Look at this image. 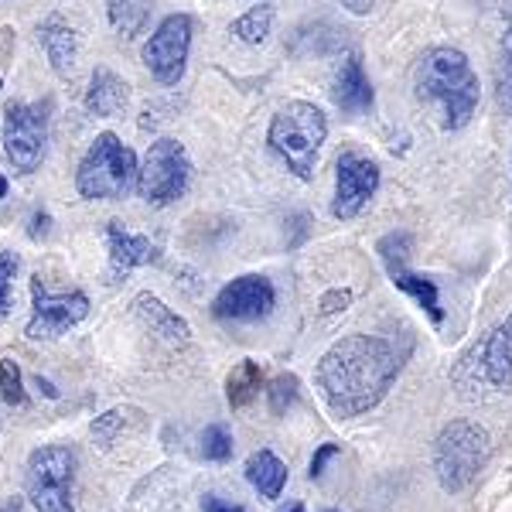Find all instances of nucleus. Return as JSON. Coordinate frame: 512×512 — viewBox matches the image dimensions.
<instances>
[{
	"label": "nucleus",
	"instance_id": "4",
	"mask_svg": "<svg viewBox=\"0 0 512 512\" xmlns=\"http://www.w3.org/2000/svg\"><path fill=\"white\" fill-rule=\"evenodd\" d=\"M137 175V154L117 134L103 130L79 161L76 188L82 198H93V202H117L137 185Z\"/></svg>",
	"mask_w": 512,
	"mask_h": 512
},
{
	"label": "nucleus",
	"instance_id": "21",
	"mask_svg": "<svg viewBox=\"0 0 512 512\" xmlns=\"http://www.w3.org/2000/svg\"><path fill=\"white\" fill-rule=\"evenodd\" d=\"M154 11V0H106V18L123 41H134L147 28Z\"/></svg>",
	"mask_w": 512,
	"mask_h": 512
},
{
	"label": "nucleus",
	"instance_id": "17",
	"mask_svg": "<svg viewBox=\"0 0 512 512\" xmlns=\"http://www.w3.org/2000/svg\"><path fill=\"white\" fill-rule=\"evenodd\" d=\"M332 96L345 117H366V113L373 110V82L366 76V65H362L359 52H349L342 59V65H338Z\"/></svg>",
	"mask_w": 512,
	"mask_h": 512
},
{
	"label": "nucleus",
	"instance_id": "34",
	"mask_svg": "<svg viewBox=\"0 0 512 512\" xmlns=\"http://www.w3.org/2000/svg\"><path fill=\"white\" fill-rule=\"evenodd\" d=\"M342 4L349 7L352 14H369V11H373L376 0H342Z\"/></svg>",
	"mask_w": 512,
	"mask_h": 512
},
{
	"label": "nucleus",
	"instance_id": "12",
	"mask_svg": "<svg viewBox=\"0 0 512 512\" xmlns=\"http://www.w3.org/2000/svg\"><path fill=\"white\" fill-rule=\"evenodd\" d=\"M410 250H414V236L410 233H390L376 243V253H379V260H383V267H386V274H390L396 291L414 297L420 308L434 318V325H441L444 311H441V297H437V284L431 277H424L407 267Z\"/></svg>",
	"mask_w": 512,
	"mask_h": 512
},
{
	"label": "nucleus",
	"instance_id": "30",
	"mask_svg": "<svg viewBox=\"0 0 512 512\" xmlns=\"http://www.w3.org/2000/svg\"><path fill=\"white\" fill-rule=\"evenodd\" d=\"M349 304H352V291H349V287H335V291L321 294L318 311H321V315H335V311H345Z\"/></svg>",
	"mask_w": 512,
	"mask_h": 512
},
{
	"label": "nucleus",
	"instance_id": "15",
	"mask_svg": "<svg viewBox=\"0 0 512 512\" xmlns=\"http://www.w3.org/2000/svg\"><path fill=\"white\" fill-rule=\"evenodd\" d=\"M130 311H134V318L147 328V332L158 335L164 345H171V349L192 342V325H188L178 311H171L158 294L140 291L134 301H130Z\"/></svg>",
	"mask_w": 512,
	"mask_h": 512
},
{
	"label": "nucleus",
	"instance_id": "41",
	"mask_svg": "<svg viewBox=\"0 0 512 512\" xmlns=\"http://www.w3.org/2000/svg\"><path fill=\"white\" fill-rule=\"evenodd\" d=\"M0 400H4V396H0Z\"/></svg>",
	"mask_w": 512,
	"mask_h": 512
},
{
	"label": "nucleus",
	"instance_id": "1",
	"mask_svg": "<svg viewBox=\"0 0 512 512\" xmlns=\"http://www.w3.org/2000/svg\"><path fill=\"white\" fill-rule=\"evenodd\" d=\"M403 369V355L390 338L345 335L318 359L315 386L338 420L369 414L383 403Z\"/></svg>",
	"mask_w": 512,
	"mask_h": 512
},
{
	"label": "nucleus",
	"instance_id": "29",
	"mask_svg": "<svg viewBox=\"0 0 512 512\" xmlns=\"http://www.w3.org/2000/svg\"><path fill=\"white\" fill-rule=\"evenodd\" d=\"M123 424H127V417H123V410H106L103 417L93 420V441L99 444V448H110L113 441H117V434L123 431Z\"/></svg>",
	"mask_w": 512,
	"mask_h": 512
},
{
	"label": "nucleus",
	"instance_id": "39",
	"mask_svg": "<svg viewBox=\"0 0 512 512\" xmlns=\"http://www.w3.org/2000/svg\"><path fill=\"white\" fill-rule=\"evenodd\" d=\"M325 512H342V509H325Z\"/></svg>",
	"mask_w": 512,
	"mask_h": 512
},
{
	"label": "nucleus",
	"instance_id": "13",
	"mask_svg": "<svg viewBox=\"0 0 512 512\" xmlns=\"http://www.w3.org/2000/svg\"><path fill=\"white\" fill-rule=\"evenodd\" d=\"M379 164L369 158V154L349 151L338 154L335 161V198H332V216L349 222L359 216L362 209H366L369 202H373L376 188H379Z\"/></svg>",
	"mask_w": 512,
	"mask_h": 512
},
{
	"label": "nucleus",
	"instance_id": "14",
	"mask_svg": "<svg viewBox=\"0 0 512 512\" xmlns=\"http://www.w3.org/2000/svg\"><path fill=\"white\" fill-rule=\"evenodd\" d=\"M274 308H277V291L270 284V277L263 274H243L229 280L216 294V301H212V315L219 321H239V325L270 318Z\"/></svg>",
	"mask_w": 512,
	"mask_h": 512
},
{
	"label": "nucleus",
	"instance_id": "37",
	"mask_svg": "<svg viewBox=\"0 0 512 512\" xmlns=\"http://www.w3.org/2000/svg\"><path fill=\"white\" fill-rule=\"evenodd\" d=\"M280 512H304V506H301V502H291V506H287V509H280Z\"/></svg>",
	"mask_w": 512,
	"mask_h": 512
},
{
	"label": "nucleus",
	"instance_id": "22",
	"mask_svg": "<svg viewBox=\"0 0 512 512\" xmlns=\"http://www.w3.org/2000/svg\"><path fill=\"white\" fill-rule=\"evenodd\" d=\"M260 390H263V373H260V362L253 359H243L226 379V396L233 403V410L250 407L256 396H260Z\"/></svg>",
	"mask_w": 512,
	"mask_h": 512
},
{
	"label": "nucleus",
	"instance_id": "19",
	"mask_svg": "<svg viewBox=\"0 0 512 512\" xmlns=\"http://www.w3.org/2000/svg\"><path fill=\"white\" fill-rule=\"evenodd\" d=\"M130 103V86L127 79H120L113 69H106V65H99L93 72V79H89V89H86V110L93 113V117H117V113L127 110Z\"/></svg>",
	"mask_w": 512,
	"mask_h": 512
},
{
	"label": "nucleus",
	"instance_id": "40",
	"mask_svg": "<svg viewBox=\"0 0 512 512\" xmlns=\"http://www.w3.org/2000/svg\"><path fill=\"white\" fill-rule=\"evenodd\" d=\"M0 86H4V82H0Z\"/></svg>",
	"mask_w": 512,
	"mask_h": 512
},
{
	"label": "nucleus",
	"instance_id": "24",
	"mask_svg": "<svg viewBox=\"0 0 512 512\" xmlns=\"http://www.w3.org/2000/svg\"><path fill=\"white\" fill-rule=\"evenodd\" d=\"M270 28H274V7L270 4H256L243 18L233 21V35L243 41V45H263Z\"/></svg>",
	"mask_w": 512,
	"mask_h": 512
},
{
	"label": "nucleus",
	"instance_id": "20",
	"mask_svg": "<svg viewBox=\"0 0 512 512\" xmlns=\"http://www.w3.org/2000/svg\"><path fill=\"white\" fill-rule=\"evenodd\" d=\"M246 478L263 499H280L287 485V465L270 448H260L246 458Z\"/></svg>",
	"mask_w": 512,
	"mask_h": 512
},
{
	"label": "nucleus",
	"instance_id": "3",
	"mask_svg": "<svg viewBox=\"0 0 512 512\" xmlns=\"http://www.w3.org/2000/svg\"><path fill=\"white\" fill-rule=\"evenodd\" d=\"M325 140H328V117L315 103H304V99H294V103L280 106L267 130L270 151H274L277 158L287 164V171L301 181L315 178L318 151Z\"/></svg>",
	"mask_w": 512,
	"mask_h": 512
},
{
	"label": "nucleus",
	"instance_id": "8",
	"mask_svg": "<svg viewBox=\"0 0 512 512\" xmlns=\"http://www.w3.org/2000/svg\"><path fill=\"white\" fill-rule=\"evenodd\" d=\"M76 454L65 444H41L28 458V499L38 512H76L72 506Z\"/></svg>",
	"mask_w": 512,
	"mask_h": 512
},
{
	"label": "nucleus",
	"instance_id": "2",
	"mask_svg": "<svg viewBox=\"0 0 512 512\" xmlns=\"http://www.w3.org/2000/svg\"><path fill=\"white\" fill-rule=\"evenodd\" d=\"M414 82L417 96L434 106L444 130H461L472 123L478 99H482V86H478L472 62L461 48L437 45L424 52V59L417 62Z\"/></svg>",
	"mask_w": 512,
	"mask_h": 512
},
{
	"label": "nucleus",
	"instance_id": "36",
	"mask_svg": "<svg viewBox=\"0 0 512 512\" xmlns=\"http://www.w3.org/2000/svg\"><path fill=\"white\" fill-rule=\"evenodd\" d=\"M0 512H21V499H7L4 506H0Z\"/></svg>",
	"mask_w": 512,
	"mask_h": 512
},
{
	"label": "nucleus",
	"instance_id": "35",
	"mask_svg": "<svg viewBox=\"0 0 512 512\" xmlns=\"http://www.w3.org/2000/svg\"><path fill=\"white\" fill-rule=\"evenodd\" d=\"M35 386L48 396V400H59V390H55V383H48L45 376H35Z\"/></svg>",
	"mask_w": 512,
	"mask_h": 512
},
{
	"label": "nucleus",
	"instance_id": "6",
	"mask_svg": "<svg viewBox=\"0 0 512 512\" xmlns=\"http://www.w3.org/2000/svg\"><path fill=\"white\" fill-rule=\"evenodd\" d=\"M451 379L465 396H475L478 386L495 393L512 390V311L454 362Z\"/></svg>",
	"mask_w": 512,
	"mask_h": 512
},
{
	"label": "nucleus",
	"instance_id": "16",
	"mask_svg": "<svg viewBox=\"0 0 512 512\" xmlns=\"http://www.w3.org/2000/svg\"><path fill=\"white\" fill-rule=\"evenodd\" d=\"M106 246H110V277L113 284L123 280L130 270L137 267H147V263L158 260V243H151V236H140V233H130L123 222L113 219L110 229H106Z\"/></svg>",
	"mask_w": 512,
	"mask_h": 512
},
{
	"label": "nucleus",
	"instance_id": "11",
	"mask_svg": "<svg viewBox=\"0 0 512 512\" xmlns=\"http://www.w3.org/2000/svg\"><path fill=\"white\" fill-rule=\"evenodd\" d=\"M86 315H89V297L82 291L52 294L45 287V280H41V274L31 277V321L24 328V335L31 342H55L69 328H76L79 321H86Z\"/></svg>",
	"mask_w": 512,
	"mask_h": 512
},
{
	"label": "nucleus",
	"instance_id": "7",
	"mask_svg": "<svg viewBox=\"0 0 512 512\" xmlns=\"http://www.w3.org/2000/svg\"><path fill=\"white\" fill-rule=\"evenodd\" d=\"M188 181H192V161H188L185 144H178L175 137L154 140L137 175L140 198L154 209H164L188 192Z\"/></svg>",
	"mask_w": 512,
	"mask_h": 512
},
{
	"label": "nucleus",
	"instance_id": "10",
	"mask_svg": "<svg viewBox=\"0 0 512 512\" xmlns=\"http://www.w3.org/2000/svg\"><path fill=\"white\" fill-rule=\"evenodd\" d=\"M192 31L195 21L188 14H168L154 35L144 41V59L147 72L161 82V86H178L181 76H185V65H188V52H192Z\"/></svg>",
	"mask_w": 512,
	"mask_h": 512
},
{
	"label": "nucleus",
	"instance_id": "18",
	"mask_svg": "<svg viewBox=\"0 0 512 512\" xmlns=\"http://www.w3.org/2000/svg\"><path fill=\"white\" fill-rule=\"evenodd\" d=\"M38 45L45 52L48 65L59 79H69L76 72L79 62V35L62 14H48L45 21L38 24Z\"/></svg>",
	"mask_w": 512,
	"mask_h": 512
},
{
	"label": "nucleus",
	"instance_id": "26",
	"mask_svg": "<svg viewBox=\"0 0 512 512\" xmlns=\"http://www.w3.org/2000/svg\"><path fill=\"white\" fill-rule=\"evenodd\" d=\"M0 396H4V403H11V407H24V403H28L21 366H18V359H11V355L0 359Z\"/></svg>",
	"mask_w": 512,
	"mask_h": 512
},
{
	"label": "nucleus",
	"instance_id": "25",
	"mask_svg": "<svg viewBox=\"0 0 512 512\" xmlns=\"http://www.w3.org/2000/svg\"><path fill=\"white\" fill-rule=\"evenodd\" d=\"M297 396H301V379L294 373H280L274 383H270L267 390V400H270V414L274 417H284L287 410L297 403Z\"/></svg>",
	"mask_w": 512,
	"mask_h": 512
},
{
	"label": "nucleus",
	"instance_id": "9",
	"mask_svg": "<svg viewBox=\"0 0 512 512\" xmlns=\"http://www.w3.org/2000/svg\"><path fill=\"white\" fill-rule=\"evenodd\" d=\"M48 103H7L4 127H0V144L4 158L24 175L41 168L48 154Z\"/></svg>",
	"mask_w": 512,
	"mask_h": 512
},
{
	"label": "nucleus",
	"instance_id": "31",
	"mask_svg": "<svg viewBox=\"0 0 512 512\" xmlns=\"http://www.w3.org/2000/svg\"><path fill=\"white\" fill-rule=\"evenodd\" d=\"M338 454H342V448H338V444H321V448L315 451V458H311V482H318L321 475H325V468H328V461L332 458H338Z\"/></svg>",
	"mask_w": 512,
	"mask_h": 512
},
{
	"label": "nucleus",
	"instance_id": "23",
	"mask_svg": "<svg viewBox=\"0 0 512 512\" xmlns=\"http://www.w3.org/2000/svg\"><path fill=\"white\" fill-rule=\"evenodd\" d=\"M495 103L499 110L512 117V18L499 41V62H495Z\"/></svg>",
	"mask_w": 512,
	"mask_h": 512
},
{
	"label": "nucleus",
	"instance_id": "33",
	"mask_svg": "<svg viewBox=\"0 0 512 512\" xmlns=\"http://www.w3.org/2000/svg\"><path fill=\"white\" fill-rule=\"evenodd\" d=\"M205 512H243V506H226L212 495V499H205Z\"/></svg>",
	"mask_w": 512,
	"mask_h": 512
},
{
	"label": "nucleus",
	"instance_id": "28",
	"mask_svg": "<svg viewBox=\"0 0 512 512\" xmlns=\"http://www.w3.org/2000/svg\"><path fill=\"white\" fill-rule=\"evenodd\" d=\"M202 454L209 461H229L233 458V434L226 424H209L202 431Z\"/></svg>",
	"mask_w": 512,
	"mask_h": 512
},
{
	"label": "nucleus",
	"instance_id": "32",
	"mask_svg": "<svg viewBox=\"0 0 512 512\" xmlns=\"http://www.w3.org/2000/svg\"><path fill=\"white\" fill-rule=\"evenodd\" d=\"M48 226H52V216H48V212H35V216H31L28 236H31V239H45V236H48Z\"/></svg>",
	"mask_w": 512,
	"mask_h": 512
},
{
	"label": "nucleus",
	"instance_id": "27",
	"mask_svg": "<svg viewBox=\"0 0 512 512\" xmlns=\"http://www.w3.org/2000/svg\"><path fill=\"white\" fill-rule=\"evenodd\" d=\"M18 253L0 250V321L14 311V277H18Z\"/></svg>",
	"mask_w": 512,
	"mask_h": 512
},
{
	"label": "nucleus",
	"instance_id": "38",
	"mask_svg": "<svg viewBox=\"0 0 512 512\" xmlns=\"http://www.w3.org/2000/svg\"><path fill=\"white\" fill-rule=\"evenodd\" d=\"M4 195H7V178L0 175V198H4Z\"/></svg>",
	"mask_w": 512,
	"mask_h": 512
},
{
	"label": "nucleus",
	"instance_id": "5",
	"mask_svg": "<svg viewBox=\"0 0 512 512\" xmlns=\"http://www.w3.org/2000/svg\"><path fill=\"white\" fill-rule=\"evenodd\" d=\"M492 454L489 431L475 420H451L434 441V472L444 492L458 495L475 482Z\"/></svg>",
	"mask_w": 512,
	"mask_h": 512
}]
</instances>
